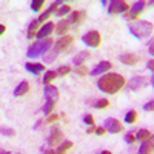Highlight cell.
Segmentation results:
<instances>
[{
    "mask_svg": "<svg viewBox=\"0 0 154 154\" xmlns=\"http://www.w3.org/2000/svg\"><path fill=\"white\" fill-rule=\"evenodd\" d=\"M123 86H125V79L123 75L117 72H108L97 80V88L102 93H106V94H116Z\"/></svg>",
    "mask_w": 154,
    "mask_h": 154,
    "instance_id": "cell-1",
    "label": "cell"
},
{
    "mask_svg": "<svg viewBox=\"0 0 154 154\" xmlns=\"http://www.w3.org/2000/svg\"><path fill=\"white\" fill-rule=\"evenodd\" d=\"M152 28H154V25H152L151 22L139 20V22L130 25V32H131V35H134L136 38L142 40V38H146V37L152 32Z\"/></svg>",
    "mask_w": 154,
    "mask_h": 154,
    "instance_id": "cell-2",
    "label": "cell"
},
{
    "mask_svg": "<svg viewBox=\"0 0 154 154\" xmlns=\"http://www.w3.org/2000/svg\"><path fill=\"white\" fill-rule=\"evenodd\" d=\"M53 40L51 38H46V40H40V42H35V43H32L31 46H29V49H28V57H31V59H34V57H38V56H42V54H45L46 51L53 46Z\"/></svg>",
    "mask_w": 154,
    "mask_h": 154,
    "instance_id": "cell-3",
    "label": "cell"
},
{
    "mask_svg": "<svg viewBox=\"0 0 154 154\" xmlns=\"http://www.w3.org/2000/svg\"><path fill=\"white\" fill-rule=\"evenodd\" d=\"M82 42L86 46H89V48H97L100 45V42H102V38H100V34L97 31H89V32H86L82 37Z\"/></svg>",
    "mask_w": 154,
    "mask_h": 154,
    "instance_id": "cell-4",
    "label": "cell"
},
{
    "mask_svg": "<svg viewBox=\"0 0 154 154\" xmlns=\"http://www.w3.org/2000/svg\"><path fill=\"white\" fill-rule=\"evenodd\" d=\"M130 11V5L126 2H122V0H117V2H111L108 6V14L114 16V14H122V12H128Z\"/></svg>",
    "mask_w": 154,
    "mask_h": 154,
    "instance_id": "cell-5",
    "label": "cell"
},
{
    "mask_svg": "<svg viewBox=\"0 0 154 154\" xmlns=\"http://www.w3.org/2000/svg\"><path fill=\"white\" fill-rule=\"evenodd\" d=\"M71 43H72V35H63V37H60L59 40L54 43V53L53 54L57 56V54L63 53V51H66Z\"/></svg>",
    "mask_w": 154,
    "mask_h": 154,
    "instance_id": "cell-6",
    "label": "cell"
},
{
    "mask_svg": "<svg viewBox=\"0 0 154 154\" xmlns=\"http://www.w3.org/2000/svg\"><path fill=\"white\" fill-rule=\"evenodd\" d=\"M145 8H146V3H145V2H137V3H134V5L131 6V9L125 14V19H126V20H136V19H139L140 12H142Z\"/></svg>",
    "mask_w": 154,
    "mask_h": 154,
    "instance_id": "cell-7",
    "label": "cell"
},
{
    "mask_svg": "<svg viewBox=\"0 0 154 154\" xmlns=\"http://www.w3.org/2000/svg\"><path fill=\"white\" fill-rule=\"evenodd\" d=\"M148 85V79L146 77H134V79L130 80L128 83V91H139V89H142Z\"/></svg>",
    "mask_w": 154,
    "mask_h": 154,
    "instance_id": "cell-8",
    "label": "cell"
},
{
    "mask_svg": "<svg viewBox=\"0 0 154 154\" xmlns=\"http://www.w3.org/2000/svg\"><path fill=\"white\" fill-rule=\"evenodd\" d=\"M105 130L109 131V133H112V134H117V133H120V131L123 130V128H122V125H120L119 120L108 119V120L105 122Z\"/></svg>",
    "mask_w": 154,
    "mask_h": 154,
    "instance_id": "cell-9",
    "label": "cell"
},
{
    "mask_svg": "<svg viewBox=\"0 0 154 154\" xmlns=\"http://www.w3.org/2000/svg\"><path fill=\"white\" fill-rule=\"evenodd\" d=\"M62 131L59 128H51V134L48 137V145L49 146H54V145H59V142L62 140Z\"/></svg>",
    "mask_w": 154,
    "mask_h": 154,
    "instance_id": "cell-10",
    "label": "cell"
},
{
    "mask_svg": "<svg viewBox=\"0 0 154 154\" xmlns=\"http://www.w3.org/2000/svg\"><path fill=\"white\" fill-rule=\"evenodd\" d=\"M56 29V26H54V23H51V22H48V23H45L43 25V28H40V29H38L37 31V38H38V40H42V38L43 37H48L51 32H53Z\"/></svg>",
    "mask_w": 154,
    "mask_h": 154,
    "instance_id": "cell-11",
    "label": "cell"
},
{
    "mask_svg": "<svg viewBox=\"0 0 154 154\" xmlns=\"http://www.w3.org/2000/svg\"><path fill=\"white\" fill-rule=\"evenodd\" d=\"M139 154H154V136H151L148 140H145L142 143Z\"/></svg>",
    "mask_w": 154,
    "mask_h": 154,
    "instance_id": "cell-12",
    "label": "cell"
},
{
    "mask_svg": "<svg viewBox=\"0 0 154 154\" xmlns=\"http://www.w3.org/2000/svg\"><path fill=\"white\" fill-rule=\"evenodd\" d=\"M60 5H62V2H54V3L51 5V6H49V8H48V9H46V11L43 12V14L40 16V17L37 19V20L40 22V23H43L45 20H48V19H49L51 16H53V14H54L56 11H59V9H57V6H60Z\"/></svg>",
    "mask_w": 154,
    "mask_h": 154,
    "instance_id": "cell-13",
    "label": "cell"
},
{
    "mask_svg": "<svg viewBox=\"0 0 154 154\" xmlns=\"http://www.w3.org/2000/svg\"><path fill=\"white\" fill-rule=\"evenodd\" d=\"M45 97H46V100L57 102L59 100V91H57V88L53 86V85H46L45 86Z\"/></svg>",
    "mask_w": 154,
    "mask_h": 154,
    "instance_id": "cell-14",
    "label": "cell"
},
{
    "mask_svg": "<svg viewBox=\"0 0 154 154\" xmlns=\"http://www.w3.org/2000/svg\"><path fill=\"white\" fill-rule=\"evenodd\" d=\"M111 68H112L111 62H105V60H103V62H100L99 65H97V66H96V68L91 71V74H93V75H100V74H103V72L109 71Z\"/></svg>",
    "mask_w": 154,
    "mask_h": 154,
    "instance_id": "cell-15",
    "label": "cell"
},
{
    "mask_svg": "<svg viewBox=\"0 0 154 154\" xmlns=\"http://www.w3.org/2000/svg\"><path fill=\"white\" fill-rule=\"evenodd\" d=\"M119 60L123 63V65H136V63L140 60V57L136 56V54H122L119 57Z\"/></svg>",
    "mask_w": 154,
    "mask_h": 154,
    "instance_id": "cell-16",
    "label": "cell"
},
{
    "mask_svg": "<svg viewBox=\"0 0 154 154\" xmlns=\"http://www.w3.org/2000/svg\"><path fill=\"white\" fill-rule=\"evenodd\" d=\"M25 68H26L28 72H31L34 75H38L40 72H43V69H45V66L42 65V63H26Z\"/></svg>",
    "mask_w": 154,
    "mask_h": 154,
    "instance_id": "cell-17",
    "label": "cell"
},
{
    "mask_svg": "<svg viewBox=\"0 0 154 154\" xmlns=\"http://www.w3.org/2000/svg\"><path fill=\"white\" fill-rule=\"evenodd\" d=\"M83 17H85V11H74L72 14H71L69 22L74 23V26L77 28V26H79V25L83 22Z\"/></svg>",
    "mask_w": 154,
    "mask_h": 154,
    "instance_id": "cell-18",
    "label": "cell"
},
{
    "mask_svg": "<svg viewBox=\"0 0 154 154\" xmlns=\"http://www.w3.org/2000/svg\"><path fill=\"white\" fill-rule=\"evenodd\" d=\"M69 26H71V22L69 20H60L57 25H56V32L57 34H65L68 29H69Z\"/></svg>",
    "mask_w": 154,
    "mask_h": 154,
    "instance_id": "cell-19",
    "label": "cell"
},
{
    "mask_svg": "<svg viewBox=\"0 0 154 154\" xmlns=\"http://www.w3.org/2000/svg\"><path fill=\"white\" fill-rule=\"evenodd\" d=\"M88 57H89V53H88V51H80V53L74 57L72 62H74V65H75V66H82V65H83V62H85Z\"/></svg>",
    "mask_w": 154,
    "mask_h": 154,
    "instance_id": "cell-20",
    "label": "cell"
},
{
    "mask_svg": "<svg viewBox=\"0 0 154 154\" xmlns=\"http://www.w3.org/2000/svg\"><path fill=\"white\" fill-rule=\"evenodd\" d=\"M28 91H29V83H28V82H22V83L14 89V96H16V97H19V96H25Z\"/></svg>",
    "mask_w": 154,
    "mask_h": 154,
    "instance_id": "cell-21",
    "label": "cell"
},
{
    "mask_svg": "<svg viewBox=\"0 0 154 154\" xmlns=\"http://www.w3.org/2000/svg\"><path fill=\"white\" fill-rule=\"evenodd\" d=\"M125 123H128V125H133V123H136V120H137V111H134V109H131V111H128L126 114H125Z\"/></svg>",
    "mask_w": 154,
    "mask_h": 154,
    "instance_id": "cell-22",
    "label": "cell"
},
{
    "mask_svg": "<svg viewBox=\"0 0 154 154\" xmlns=\"http://www.w3.org/2000/svg\"><path fill=\"white\" fill-rule=\"evenodd\" d=\"M149 137H151V133L148 130H139L136 134V140H139V142H145Z\"/></svg>",
    "mask_w": 154,
    "mask_h": 154,
    "instance_id": "cell-23",
    "label": "cell"
},
{
    "mask_svg": "<svg viewBox=\"0 0 154 154\" xmlns=\"http://www.w3.org/2000/svg\"><path fill=\"white\" fill-rule=\"evenodd\" d=\"M59 74L56 72V71H48L46 74H45V77H43V83H46V85H49V82H53L56 77H57Z\"/></svg>",
    "mask_w": 154,
    "mask_h": 154,
    "instance_id": "cell-24",
    "label": "cell"
},
{
    "mask_svg": "<svg viewBox=\"0 0 154 154\" xmlns=\"http://www.w3.org/2000/svg\"><path fill=\"white\" fill-rule=\"evenodd\" d=\"M71 146H72V142L66 140V142H63V143H62V145L57 148V152H59V154H65V152H66V151H68Z\"/></svg>",
    "mask_w": 154,
    "mask_h": 154,
    "instance_id": "cell-25",
    "label": "cell"
},
{
    "mask_svg": "<svg viewBox=\"0 0 154 154\" xmlns=\"http://www.w3.org/2000/svg\"><path fill=\"white\" fill-rule=\"evenodd\" d=\"M54 105H56V102L46 100V103H45V106H43V114H45V116H49L51 111H53V108H54Z\"/></svg>",
    "mask_w": 154,
    "mask_h": 154,
    "instance_id": "cell-26",
    "label": "cell"
},
{
    "mask_svg": "<svg viewBox=\"0 0 154 154\" xmlns=\"http://www.w3.org/2000/svg\"><path fill=\"white\" fill-rule=\"evenodd\" d=\"M43 3H45V0H32V2H31V9L34 12L40 11V8L43 6Z\"/></svg>",
    "mask_w": 154,
    "mask_h": 154,
    "instance_id": "cell-27",
    "label": "cell"
},
{
    "mask_svg": "<svg viewBox=\"0 0 154 154\" xmlns=\"http://www.w3.org/2000/svg\"><path fill=\"white\" fill-rule=\"evenodd\" d=\"M108 105H109V102H108L106 99H100V100H97L96 103H94V108L103 109V108H108Z\"/></svg>",
    "mask_w": 154,
    "mask_h": 154,
    "instance_id": "cell-28",
    "label": "cell"
},
{
    "mask_svg": "<svg viewBox=\"0 0 154 154\" xmlns=\"http://www.w3.org/2000/svg\"><path fill=\"white\" fill-rule=\"evenodd\" d=\"M69 11H71V6H69V5H63V6L57 11V16H59V17H63V16H66Z\"/></svg>",
    "mask_w": 154,
    "mask_h": 154,
    "instance_id": "cell-29",
    "label": "cell"
},
{
    "mask_svg": "<svg viewBox=\"0 0 154 154\" xmlns=\"http://www.w3.org/2000/svg\"><path fill=\"white\" fill-rule=\"evenodd\" d=\"M2 134L6 136V137H14L16 136V131L11 130V128H2Z\"/></svg>",
    "mask_w": 154,
    "mask_h": 154,
    "instance_id": "cell-30",
    "label": "cell"
},
{
    "mask_svg": "<svg viewBox=\"0 0 154 154\" xmlns=\"http://www.w3.org/2000/svg\"><path fill=\"white\" fill-rule=\"evenodd\" d=\"M75 74H77V75H86V74H88V68L83 66V65H82V66H77V68H75Z\"/></svg>",
    "mask_w": 154,
    "mask_h": 154,
    "instance_id": "cell-31",
    "label": "cell"
},
{
    "mask_svg": "<svg viewBox=\"0 0 154 154\" xmlns=\"http://www.w3.org/2000/svg\"><path fill=\"white\" fill-rule=\"evenodd\" d=\"M69 72H71V68H69V66H60L59 71H57L59 75H66V74H69Z\"/></svg>",
    "mask_w": 154,
    "mask_h": 154,
    "instance_id": "cell-32",
    "label": "cell"
},
{
    "mask_svg": "<svg viewBox=\"0 0 154 154\" xmlns=\"http://www.w3.org/2000/svg\"><path fill=\"white\" fill-rule=\"evenodd\" d=\"M83 122H85L86 125H89V126H93V125H94V117H93L91 114H86L85 117H83Z\"/></svg>",
    "mask_w": 154,
    "mask_h": 154,
    "instance_id": "cell-33",
    "label": "cell"
},
{
    "mask_svg": "<svg viewBox=\"0 0 154 154\" xmlns=\"http://www.w3.org/2000/svg\"><path fill=\"white\" fill-rule=\"evenodd\" d=\"M125 142H126V143H134V142H136V136H134L133 133H128V134L125 136Z\"/></svg>",
    "mask_w": 154,
    "mask_h": 154,
    "instance_id": "cell-34",
    "label": "cell"
},
{
    "mask_svg": "<svg viewBox=\"0 0 154 154\" xmlns=\"http://www.w3.org/2000/svg\"><path fill=\"white\" fill-rule=\"evenodd\" d=\"M57 119H59V116H57V114H49V116H48V119L45 120V123H53V122H56Z\"/></svg>",
    "mask_w": 154,
    "mask_h": 154,
    "instance_id": "cell-35",
    "label": "cell"
},
{
    "mask_svg": "<svg viewBox=\"0 0 154 154\" xmlns=\"http://www.w3.org/2000/svg\"><path fill=\"white\" fill-rule=\"evenodd\" d=\"M143 109H145V111H154V100L148 102V103L143 106Z\"/></svg>",
    "mask_w": 154,
    "mask_h": 154,
    "instance_id": "cell-36",
    "label": "cell"
},
{
    "mask_svg": "<svg viewBox=\"0 0 154 154\" xmlns=\"http://www.w3.org/2000/svg\"><path fill=\"white\" fill-rule=\"evenodd\" d=\"M105 131H106V130H105V126H99V128H96V134H97V136H103Z\"/></svg>",
    "mask_w": 154,
    "mask_h": 154,
    "instance_id": "cell-37",
    "label": "cell"
},
{
    "mask_svg": "<svg viewBox=\"0 0 154 154\" xmlns=\"http://www.w3.org/2000/svg\"><path fill=\"white\" fill-rule=\"evenodd\" d=\"M146 69H149V71H152V72H154V59H152V60H149V62L146 63Z\"/></svg>",
    "mask_w": 154,
    "mask_h": 154,
    "instance_id": "cell-38",
    "label": "cell"
},
{
    "mask_svg": "<svg viewBox=\"0 0 154 154\" xmlns=\"http://www.w3.org/2000/svg\"><path fill=\"white\" fill-rule=\"evenodd\" d=\"M93 131H96V126H94V125H93V126H89L88 130H86V133H88V134H91Z\"/></svg>",
    "mask_w": 154,
    "mask_h": 154,
    "instance_id": "cell-39",
    "label": "cell"
},
{
    "mask_svg": "<svg viewBox=\"0 0 154 154\" xmlns=\"http://www.w3.org/2000/svg\"><path fill=\"white\" fill-rule=\"evenodd\" d=\"M149 54H151V56H154V42L149 45Z\"/></svg>",
    "mask_w": 154,
    "mask_h": 154,
    "instance_id": "cell-40",
    "label": "cell"
},
{
    "mask_svg": "<svg viewBox=\"0 0 154 154\" xmlns=\"http://www.w3.org/2000/svg\"><path fill=\"white\" fill-rule=\"evenodd\" d=\"M43 154H57V152L53 151V149H46V151H43Z\"/></svg>",
    "mask_w": 154,
    "mask_h": 154,
    "instance_id": "cell-41",
    "label": "cell"
},
{
    "mask_svg": "<svg viewBox=\"0 0 154 154\" xmlns=\"http://www.w3.org/2000/svg\"><path fill=\"white\" fill-rule=\"evenodd\" d=\"M5 29H6V28H5V25H0V34H3Z\"/></svg>",
    "mask_w": 154,
    "mask_h": 154,
    "instance_id": "cell-42",
    "label": "cell"
},
{
    "mask_svg": "<svg viewBox=\"0 0 154 154\" xmlns=\"http://www.w3.org/2000/svg\"><path fill=\"white\" fill-rule=\"evenodd\" d=\"M100 154H112V152H111V151H102Z\"/></svg>",
    "mask_w": 154,
    "mask_h": 154,
    "instance_id": "cell-43",
    "label": "cell"
},
{
    "mask_svg": "<svg viewBox=\"0 0 154 154\" xmlns=\"http://www.w3.org/2000/svg\"><path fill=\"white\" fill-rule=\"evenodd\" d=\"M151 85H152V88H154V75H152V79H151Z\"/></svg>",
    "mask_w": 154,
    "mask_h": 154,
    "instance_id": "cell-44",
    "label": "cell"
},
{
    "mask_svg": "<svg viewBox=\"0 0 154 154\" xmlns=\"http://www.w3.org/2000/svg\"><path fill=\"white\" fill-rule=\"evenodd\" d=\"M2 154H11V152H8V151H2Z\"/></svg>",
    "mask_w": 154,
    "mask_h": 154,
    "instance_id": "cell-45",
    "label": "cell"
}]
</instances>
